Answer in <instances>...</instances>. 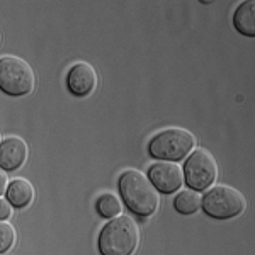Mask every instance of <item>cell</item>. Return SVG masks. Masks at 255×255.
Masks as SVG:
<instances>
[{
  "instance_id": "1",
  "label": "cell",
  "mask_w": 255,
  "mask_h": 255,
  "mask_svg": "<svg viewBox=\"0 0 255 255\" xmlns=\"http://www.w3.org/2000/svg\"><path fill=\"white\" fill-rule=\"evenodd\" d=\"M119 192L121 199L134 215L151 216L158 209V191L143 172L126 170L119 177Z\"/></svg>"
},
{
  "instance_id": "2",
  "label": "cell",
  "mask_w": 255,
  "mask_h": 255,
  "mask_svg": "<svg viewBox=\"0 0 255 255\" xmlns=\"http://www.w3.org/2000/svg\"><path fill=\"white\" fill-rule=\"evenodd\" d=\"M139 228L131 216H116L104 225L99 235L102 255H133L139 245Z\"/></svg>"
},
{
  "instance_id": "3",
  "label": "cell",
  "mask_w": 255,
  "mask_h": 255,
  "mask_svg": "<svg viewBox=\"0 0 255 255\" xmlns=\"http://www.w3.org/2000/svg\"><path fill=\"white\" fill-rule=\"evenodd\" d=\"M196 138L192 133L182 128H170V129L160 131L150 141L148 151L153 158L165 160V162H179L184 160L194 150Z\"/></svg>"
},
{
  "instance_id": "4",
  "label": "cell",
  "mask_w": 255,
  "mask_h": 255,
  "mask_svg": "<svg viewBox=\"0 0 255 255\" xmlns=\"http://www.w3.org/2000/svg\"><path fill=\"white\" fill-rule=\"evenodd\" d=\"M0 87L9 96H27L36 87V73L26 60L5 55L0 60Z\"/></svg>"
},
{
  "instance_id": "5",
  "label": "cell",
  "mask_w": 255,
  "mask_h": 255,
  "mask_svg": "<svg viewBox=\"0 0 255 255\" xmlns=\"http://www.w3.org/2000/svg\"><path fill=\"white\" fill-rule=\"evenodd\" d=\"M245 196L238 189L230 186H215L203 197L204 213L216 220L237 218L245 211Z\"/></svg>"
},
{
  "instance_id": "6",
  "label": "cell",
  "mask_w": 255,
  "mask_h": 255,
  "mask_svg": "<svg viewBox=\"0 0 255 255\" xmlns=\"http://www.w3.org/2000/svg\"><path fill=\"white\" fill-rule=\"evenodd\" d=\"M218 177V163L211 151L197 148L184 165V179L194 191H204L215 184Z\"/></svg>"
},
{
  "instance_id": "7",
  "label": "cell",
  "mask_w": 255,
  "mask_h": 255,
  "mask_svg": "<svg viewBox=\"0 0 255 255\" xmlns=\"http://www.w3.org/2000/svg\"><path fill=\"white\" fill-rule=\"evenodd\" d=\"M151 184L157 187V191L163 194H172L179 191L184 182L182 168L177 165L175 162H158L153 163L148 172Z\"/></svg>"
},
{
  "instance_id": "8",
  "label": "cell",
  "mask_w": 255,
  "mask_h": 255,
  "mask_svg": "<svg viewBox=\"0 0 255 255\" xmlns=\"http://www.w3.org/2000/svg\"><path fill=\"white\" fill-rule=\"evenodd\" d=\"M67 85L70 92L77 97H85L90 92H94L97 87V72L92 65L79 61L68 72Z\"/></svg>"
},
{
  "instance_id": "9",
  "label": "cell",
  "mask_w": 255,
  "mask_h": 255,
  "mask_svg": "<svg viewBox=\"0 0 255 255\" xmlns=\"http://www.w3.org/2000/svg\"><path fill=\"white\" fill-rule=\"evenodd\" d=\"M27 153H29V150H27V145L22 138H3L2 145H0V167H2V170H17V168H20L26 163Z\"/></svg>"
},
{
  "instance_id": "10",
  "label": "cell",
  "mask_w": 255,
  "mask_h": 255,
  "mask_svg": "<svg viewBox=\"0 0 255 255\" xmlns=\"http://www.w3.org/2000/svg\"><path fill=\"white\" fill-rule=\"evenodd\" d=\"M233 26L247 38H255V0H247L237 7L233 14Z\"/></svg>"
},
{
  "instance_id": "11",
  "label": "cell",
  "mask_w": 255,
  "mask_h": 255,
  "mask_svg": "<svg viewBox=\"0 0 255 255\" xmlns=\"http://www.w3.org/2000/svg\"><path fill=\"white\" fill-rule=\"evenodd\" d=\"M7 199L10 201L12 206L15 208H27L34 201V187L29 180L26 179H15L10 182L7 189Z\"/></svg>"
},
{
  "instance_id": "12",
  "label": "cell",
  "mask_w": 255,
  "mask_h": 255,
  "mask_svg": "<svg viewBox=\"0 0 255 255\" xmlns=\"http://www.w3.org/2000/svg\"><path fill=\"white\" fill-rule=\"evenodd\" d=\"M201 206H203V197L194 189L180 191L174 199V208L180 215H194Z\"/></svg>"
},
{
  "instance_id": "13",
  "label": "cell",
  "mask_w": 255,
  "mask_h": 255,
  "mask_svg": "<svg viewBox=\"0 0 255 255\" xmlns=\"http://www.w3.org/2000/svg\"><path fill=\"white\" fill-rule=\"evenodd\" d=\"M97 213L102 218H114V216H121V203L114 194L106 192L97 199Z\"/></svg>"
},
{
  "instance_id": "14",
  "label": "cell",
  "mask_w": 255,
  "mask_h": 255,
  "mask_svg": "<svg viewBox=\"0 0 255 255\" xmlns=\"http://www.w3.org/2000/svg\"><path fill=\"white\" fill-rule=\"evenodd\" d=\"M15 238H17L15 228L10 223L3 221V223L0 225V252L5 254L7 250H10L15 244Z\"/></svg>"
},
{
  "instance_id": "15",
  "label": "cell",
  "mask_w": 255,
  "mask_h": 255,
  "mask_svg": "<svg viewBox=\"0 0 255 255\" xmlns=\"http://www.w3.org/2000/svg\"><path fill=\"white\" fill-rule=\"evenodd\" d=\"M12 215H14V211H12L10 201L5 199V197H2V199H0V218L5 221V220H9Z\"/></svg>"
},
{
  "instance_id": "16",
  "label": "cell",
  "mask_w": 255,
  "mask_h": 255,
  "mask_svg": "<svg viewBox=\"0 0 255 255\" xmlns=\"http://www.w3.org/2000/svg\"><path fill=\"white\" fill-rule=\"evenodd\" d=\"M9 179H7V174L5 170H2V174H0V194H7V189H9Z\"/></svg>"
}]
</instances>
